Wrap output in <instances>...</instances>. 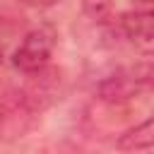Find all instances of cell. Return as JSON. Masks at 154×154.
<instances>
[{
	"label": "cell",
	"mask_w": 154,
	"mask_h": 154,
	"mask_svg": "<svg viewBox=\"0 0 154 154\" xmlns=\"http://www.w3.org/2000/svg\"><path fill=\"white\" fill-rule=\"evenodd\" d=\"M55 43H58V34L53 26H46V24L34 26L14 46V51L10 53V63L22 72H36L48 63V58L55 51Z\"/></svg>",
	"instance_id": "1"
},
{
	"label": "cell",
	"mask_w": 154,
	"mask_h": 154,
	"mask_svg": "<svg viewBox=\"0 0 154 154\" xmlns=\"http://www.w3.org/2000/svg\"><path fill=\"white\" fill-rule=\"evenodd\" d=\"M120 31L140 53H154V10H130L120 14Z\"/></svg>",
	"instance_id": "2"
},
{
	"label": "cell",
	"mask_w": 154,
	"mask_h": 154,
	"mask_svg": "<svg viewBox=\"0 0 154 154\" xmlns=\"http://www.w3.org/2000/svg\"><path fill=\"white\" fill-rule=\"evenodd\" d=\"M118 147L120 149H147V147H154V116L147 118L144 123L135 125L125 135H120Z\"/></svg>",
	"instance_id": "3"
},
{
	"label": "cell",
	"mask_w": 154,
	"mask_h": 154,
	"mask_svg": "<svg viewBox=\"0 0 154 154\" xmlns=\"http://www.w3.org/2000/svg\"><path fill=\"white\" fill-rule=\"evenodd\" d=\"M24 5H29V7H38V10H46V7H53V5H58L60 0H22Z\"/></svg>",
	"instance_id": "4"
},
{
	"label": "cell",
	"mask_w": 154,
	"mask_h": 154,
	"mask_svg": "<svg viewBox=\"0 0 154 154\" xmlns=\"http://www.w3.org/2000/svg\"><path fill=\"white\" fill-rule=\"evenodd\" d=\"M5 58H10V55H5V48H2V43H0V65L5 63Z\"/></svg>",
	"instance_id": "5"
},
{
	"label": "cell",
	"mask_w": 154,
	"mask_h": 154,
	"mask_svg": "<svg viewBox=\"0 0 154 154\" xmlns=\"http://www.w3.org/2000/svg\"><path fill=\"white\" fill-rule=\"evenodd\" d=\"M142 2H147V5H152V7H154V0H142Z\"/></svg>",
	"instance_id": "6"
}]
</instances>
